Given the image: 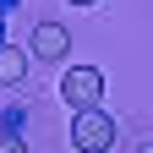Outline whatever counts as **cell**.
<instances>
[{
    "mask_svg": "<svg viewBox=\"0 0 153 153\" xmlns=\"http://www.w3.org/2000/svg\"><path fill=\"white\" fill-rule=\"evenodd\" d=\"M71 148L76 153H109L115 148V120L99 109H76V120H71Z\"/></svg>",
    "mask_w": 153,
    "mask_h": 153,
    "instance_id": "1",
    "label": "cell"
},
{
    "mask_svg": "<svg viewBox=\"0 0 153 153\" xmlns=\"http://www.w3.org/2000/svg\"><path fill=\"white\" fill-rule=\"evenodd\" d=\"M60 99H66L71 109H99V104H104V71H99V66H71V71L60 76Z\"/></svg>",
    "mask_w": 153,
    "mask_h": 153,
    "instance_id": "2",
    "label": "cell"
},
{
    "mask_svg": "<svg viewBox=\"0 0 153 153\" xmlns=\"http://www.w3.org/2000/svg\"><path fill=\"white\" fill-rule=\"evenodd\" d=\"M66 49H71V33L60 22H38L33 27V55H38V60H60Z\"/></svg>",
    "mask_w": 153,
    "mask_h": 153,
    "instance_id": "3",
    "label": "cell"
},
{
    "mask_svg": "<svg viewBox=\"0 0 153 153\" xmlns=\"http://www.w3.org/2000/svg\"><path fill=\"white\" fill-rule=\"evenodd\" d=\"M22 76H27V55L16 44H0V88H16Z\"/></svg>",
    "mask_w": 153,
    "mask_h": 153,
    "instance_id": "4",
    "label": "cell"
},
{
    "mask_svg": "<svg viewBox=\"0 0 153 153\" xmlns=\"http://www.w3.org/2000/svg\"><path fill=\"white\" fill-rule=\"evenodd\" d=\"M0 126H6V137H22V126H27V109H22V104H6V109H0Z\"/></svg>",
    "mask_w": 153,
    "mask_h": 153,
    "instance_id": "5",
    "label": "cell"
},
{
    "mask_svg": "<svg viewBox=\"0 0 153 153\" xmlns=\"http://www.w3.org/2000/svg\"><path fill=\"white\" fill-rule=\"evenodd\" d=\"M0 153H27V142L22 137H0Z\"/></svg>",
    "mask_w": 153,
    "mask_h": 153,
    "instance_id": "6",
    "label": "cell"
},
{
    "mask_svg": "<svg viewBox=\"0 0 153 153\" xmlns=\"http://www.w3.org/2000/svg\"><path fill=\"white\" fill-rule=\"evenodd\" d=\"M16 6H22V0H0V16H6V11H16Z\"/></svg>",
    "mask_w": 153,
    "mask_h": 153,
    "instance_id": "7",
    "label": "cell"
},
{
    "mask_svg": "<svg viewBox=\"0 0 153 153\" xmlns=\"http://www.w3.org/2000/svg\"><path fill=\"white\" fill-rule=\"evenodd\" d=\"M71 6H99V0H71Z\"/></svg>",
    "mask_w": 153,
    "mask_h": 153,
    "instance_id": "8",
    "label": "cell"
},
{
    "mask_svg": "<svg viewBox=\"0 0 153 153\" xmlns=\"http://www.w3.org/2000/svg\"><path fill=\"white\" fill-rule=\"evenodd\" d=\"M137 153H153V142H142V148H137Z\"/></svg>",
    "mask_w": 153,
    "mask_h": 153,
    "instance_id": "9",
    "label": "cell"
},
{
    "mask_svg": "<svg viewBox=\"0 0 153 153\" xmlns=\"http://www.w3.org/2000/svg\"><path fill=\"white\" fill-rule=\"evenodd\" d=\"M0 44H6V22H0Z\"/></svg>",
    "mask_w": 153,
    "mask_h": 153,
    "instance_id": "10",
    "label": "cell"
}]
</instances>
